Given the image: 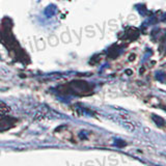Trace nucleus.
<instances>
[{"label": "nucleus", "mask_w": 166, "mask_h": 166, "mask_svg": "<svg viewBox=\"0 0 166 166\" xmlns=\"http://www.w3.org/2000/svg\"><path fill=\"white\" fill-rule=\"evenodd\" d=\"M154 120L158 124V126H160V127H162V126H164V120H162V118L158 117V116H154Z\"/></svg>", "instance_id": "nucleus-1"}]
</instances>
